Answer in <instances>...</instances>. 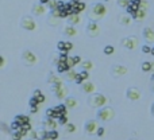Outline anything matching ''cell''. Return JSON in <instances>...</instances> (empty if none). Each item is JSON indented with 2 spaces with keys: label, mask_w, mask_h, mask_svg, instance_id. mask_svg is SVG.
<instances>
[{
  "label": "cell",
  "mask_w": 154,
  "mask_h": 140,
  "mask_svg": "<svg viewBox=\"0 0 154 140\" xmlns=\"http://www.w3.org/2000/svg\"><path fill=\"white\" fill-rule=\"evenodd\" d=\"M106 12H107V8H106V5L103 4V3H95L89 8L88 18H89V20H92V22H99L106 16Z\"/></svg>",
  "instance_id": "obj_1"
},
{
  "label": "cell",
  "mask_w": 154,
  "mask_h": 140,
  "mask_svg": "<svg viewBox=\"0 0 154 140\" xmlns=\"http://www.w3.org/2000/svg\"><path fill=\"white\" fill-rule=\"evenodd\" d=\"M108 101H110V100H108L103 93H93V94H91L89 99H88V105H89L91 108L100 109V108H103V106H107Z\"/></svg>",
  "instance_id": "obj_2"
},
{
  "label": "cell",
  "mask_w": 154,
  "mask_h": 140,
  "mask_svg": "<svg viewBox=\"0 0 154 140\" xmlns=\"http://www.w3.org/2000/svg\"><path fill=\"white\" fill-rule=\"evenodd\" d=\"M114 117H115V110L111 106H103V108L98 109V112H96V119L99 121L108 123V121L114 120Z\"/></svg>",
  "instance_id": "obj_3"
},
{
  "label": "cell",
  "mask_w": 154,
  "mask_h": 140,
  "mask_svg": "<svg viewBox=\"0 0 154 140\" xmlns=\"http://www.w3.org/2000/svg\"><path fill=\"white\" fill-rule=\"evenodd\" d=\"M21 61L25 66H29L30 68V66H35L37 63H38V58H37V55L31 50H27L26 49L21 54Z\"/></svg>",
  "instance_id": "obj_4"
},
{
  "label": "cell",
  "mask_w": 154,
  "mask_h": 140,
  "mask_svg": "<svg viewBox=\"0 0 154 140\" xmlns=\"http://www.w3.org/2000/svg\"><path fill=\"white\" fill-rule=\"evenodd\" d=\"M51 92L54 93L57 100H66L68 94H69V89L64 83H60V85H53L51 86Z\"/></svg>",
  "instance_id": "obj_5"
},
{
  "label": "cell",
  "mask_w": 154,
  "mask_h": 140,
  "mask_svg": "<svg viewBox=\"0 0 154 140\" xmlns=\"http://www.w3.org/2000/svg\"><path fill=\"white\" fill-rule=\"evenodd\" d=\"M120 45H122L124 49H127V50H135L139 45V39H138V36H135V35L126 36V38H123V39L120 41Z\"/></svg>",
  "instance_id": "obj_6"
},
{
  "label": "cell",
  "mask_w": 154,
  "mask_h": 140,
  "mask_svg": "<svg viewBox=\"0 0 154 140\" xmlns=\"http://www.w3.org/2000/svg\"><path fill=\"white\" fill-rule=\"evenodd\" d=\"M21 27L26 31H35L37 23L34 20V18L30 15H26L21 19Z\"/></svg>",
  "instance_id": "obj_7"
},
{
  "label": "cell",
  "mask_w": 154,
  "mask_h": 140,
  "mask_svg": "<svg viewBox=\"0 0 154 140\" xmlns=\"http://www.w3.org/2000/svg\"><path fill=\"white\" fill-rule=\"evenodd\" d=\"M99 128H100L99 120H88L84 124V132L87 135H98Z\"/></svg>",
  "instance_id": "obj_8"
},
{
  "label": "cell",
  "mask_w": 154,
  "mask_h": 140,
  "mask_svg": "<svg viewBox=\"0 0 154 140\" xmlns=\"http://www.w3.org/2000/svg\"><path fill=\"white\" fill-rule=\"evenodd\" d=\"M85 32H87L88 36H91V38H98L100 35V32H102V28L98 24V22H89L85 27Z\"/></svg>",
  "instance_id": "obj_9"
},
{
  "label": "cell",
  "mask_w": 154,
  "mask_h": 140,
  "mask_svg": "<svg viewBox=\"0 0 154 140\" xmlns=\"http://www.w3.org/2000/svg\"><path fill=\"white\" fill-rule=\"evenodd\" d=\"M49 10V7L46 4H42V3H35L31 7V14L34 16H43Z\"/></svg>",
  "instance_id": "obj_10"
},
{
  "label": "cell",
  "mask_w": 154,
  "mask_h": 140,
  "mask_svg": "<svg viewBox=\"0 0 154 140\" xmlns=\"http://www.w3.org/2000/svg\"><path fill=\"white\" fill-rule=\"evenodd\" d=\"M62 18L60 15V11L56 10V11H50V14L47 16V23H49V26L51 27H57L60 23H61Z\"/></svg>",
  "instance_id": "obj_11"
},
{
  "label": "cell",
  "mask_w": 154,
  "mask_h": 140,
  "mask_svg": "<svg viewBox=\"0 0 154 140\" xmlns=\"http://www.w3.org/2000/svg\"><path fill=\"white\" fill-rule=\"evenodd\" d=\"M127 68L124 66V65H114L112 68H111V76L114 78H120L126 76L127 74Z\"/></svg>",
  "instance_id": "obj_12"
},
{
  "label": "cell",
  "mask_w": 154,
  "mask_h": 140,
  "mask_svg": "<svg viewBox=\"0 0 154 140\" xmlns=\"http://www.w3.org/2000/svg\"><path fill=\"white\" fill-rule=\"evenodd\" d=\"M126 97L130 101H138L142 97V93H141V90L138 88L131 86V88H127V90H126Z\"/></svg>",
  "instance_id": "obj_13"
},
{
  "label": "cell",
  "mask_w": 154,
  "mask_h": 140,
  "mask_svg": "<svg viewBox=\"0 0 154 140\" xmlns=\"http://www.w3.org/2000/svg\"><path fill=\"white\" fill-rule=\"evenodd\" d=\"M69 3H70V7H72L73 14H81L82 11L87 8L85 3L81 1V0H70Z\"/></svg>",
  "instance_id": "obj_14"
},
{
  "label": "cell",
  "mask_w": 154,
  "mask_h": 140,
  "mask_svg": "<svg viewBox=\"0 0 154 140\" xmlns=\"http://www.w3.org/2000/svg\"><path fill=\"white\" fill-rule=\"evenodd\" d=\"M142 36H143L145 42L150 45V43H154V30L151 27H145L143 31H142Z\"/></svg>",
  "instance_id": "obj_15"
},
{
  "label": "cell",
  "mask_w": 154,
  "mask_h": 140,
  "mask_svg": "<svg viewBox=\"0 0 154 140\" xmlns=\"http://www.w3.org/2000/svg\"><path fill=\"white\" fill-rule=\"evenodd\" d=\"M58 124L60 123L56 119H49V117H46V119L43 120V128L46 131H56Z\"/></svg>",
  "instance_id": "obj_16"
},
{
  "label": "cell",
  "mask_w": 154,
  "mask_h": 140,
  "mask_svg": "<svg viewBox=\"0 0 154 140\" xmlns=\"http://www.w3.org/2000/svg\"><path fill=\"white\" fill-rule=\"evenodd\" d=\"M81 92L85 94H93L95 93V90H96V86H95V83L91 82V81H85V82H82L81 85Z\"/></svg>",
  "instance_id": "obj_17"
},
{
  "label": "cell",
  "mask_w": 154,
  "mask_h": 140,
  "mask_svg": "<svg viewBox=\"0 0 154 140\" xmlns=\"http://www.w3.org/2000/svg\"><path fill=\"white\" fill-rule=\"evenodd\" d=\"M62 34L66 36V38H74V36H77L78 31H77L76 26H72V24H66V26L64 27V30H62Z\"/></svg>",
  "instance_id": "obj_18"
},
{
  "label": "cell",
  "mask_w": 154,
  "mask_h": 140,
  "mask_svg": "<svg viewBox=\"0 0 154 140\" xmlns=\"http://www.w3.org/2000/svg\"><path fill=\"white\" fill-rule=\"evenodd\" d=\"M64 80L65 81H68V82H76V80H77V77H78V72H76L74 69H69L68 72H65L64 74Z\"/></svg>",
  "instance_id": "obj_19"
},
{
  "label": "cell",
  "mask_w": 154,
  "mask_h": 140,
  "mask_svg": "<svg viewBox=\"0 0 154 140\" xmlns=\"http://www.w3.org/2000/svg\"><path fill=\"white\" fill-rule=\"evenodd\" d=\"M133 20H134V18L130 15V14H122V15L119 16V23H120L122 26H124V27L131 26Z\"/></svg>",
  "instance_id": "obj_20"
},
{
  "label": "cell",
  "mask_w": 154,
  "mask_h": 140,
  "mask_svg": "<svg viewBox=\"0 0 154 140\" xmlns=\"http://www.w3.org/2000/svg\"><path fill=\"white\" fill-rule=\"evenodd\" d=\"M47 82L50 83L51 86L53 85H60V83H64V78L58 77L54 73H49V77H47Z\"/></svg>",
  "instance_id": "obj_21"
},
{
  "label": "cell",
  "mask_w": 154,
  "mask_h": 140,
  "mask_svg": "<svg viewBox=\"0 0 154 140\" xmlns=\"http://www.w3.org/2000/svg\"><path fill=\"white\" fill-rule=\"evenodd\" d=\"M66 20H68V24L77 26V24L81 23V15H80V14H73V15H70L69 18H68Z\"/></svg>",
  "instance_id": "obj_22"
},
{
  "label": "cell",
  "mask_w": 154,
  "mask_h": 140,
  "mask_svg": "<svg viewBox=\"0 0 154 140\" xmlns=\"http://www.w3.org/2000/svg\"><path fill=\"white\" fill-rule=\"evenodd\" d=\"M88 78H89V72H87V70H81V72H78V77H77V80H76V83L81 85L82 82L88 81Z\"/></svg>",
  "instance_id": "obj_23"
},
{
  "label": "cell",
  "mask_w": 154,
  "mask_h": 140,
  "mask_svg": "<svg viewBox=\"0 0 154 140\" xmlns=\"http://www.w3.org/2000/svg\"><path fill=\"white\" fill-rule=\"evenodd\" d=\"M146 15H147V10L139 8V10L133 15V18H134V20H143L145 18H146Z\"/></svg>",
  "instance_id": "obj_24"
},
{
  "label": "cell",
  "mask_w": 154,
  "mask_h": 140,
  "mask_svg": "<svg viewBox=\"0 0 154 140\" xmlns=\"http://www.w3.org/2000/svg\"><path fill=\"white\" fill-rule=\"evenodd\" d=\"M65 105L68 106V109H76L78 106V101L74 97H68L65 100Z\"/></svg>",
  "instance_id": "obj_25"
},
{
  "label": "cell",
  "mask_w": 154,
  "mask_h": 140,
  "mask_svg": "<svg viewBox=\"0 0 154 140\" xmlns=\"http://www.w3.org/2000/svg\"><path fill=\"white\" fill-rule=\"evenodd\" d=\"M14 121L19 123L21 125H25V124H27V123H30V117H29V116H26V114H16L15 119H14Z\"/></svg>",
  "instance_id": "obj_26"
},
{
  "label": "cell",
  "mask_w": 154,
  "mask_h": 140,
  "mask_svg": "<svg viewBox=\"0 0 154 140\" xmlns=\"http://www.w3.org/2000/svg\"><path fill=\"white\" fill-rule=\"evenodd\" d=\"M46 117H49V119H56V120H58L60 117H61V114L58 113V112H56V109L54 108H49V109H46Z\"/></svg>",
  "instance_id": "obj_27"
},
{
  "label": "cell",
  "mask_w": 154,
  "mask_h": 140,
  "mask_svg": "<svg viewBox=\"0 0 154 140\" xmlns=\"http://www.w3.org/2000/svg\"><path fill=\"white\" fill-rule=\"evenodd\" d=\"M33 97H34V99H35L39 103V104L45 103V100H46V99H45V96L42 94V92L39 90V89H35V90L33 92Z\"/></svg>",
  "instance_id": "obj_28"
},
{
  "label": "cell",
  "mask_w": 154,
  "mask_h": 140,
  "mask_svg": "<svg viewBox=\"0 0 154 140\" xmlns=\"http://www.w3.org/2000/svg\"><path fill=\"white\" fill-rule=\"evenodd\" d=\"M54 109H56V112H58L61 116H68V106L65 104L57 105V106H54Z\"/></svg>",
  "instance_id": "obj_29"
},
{
  "label": "cell",
  "mask_w": 154,
  "mask_h": 140,
  "mask_svg": "<svg viewBox=\"0 0 154 140\" xmlns=\"http://www.w3.org/2000/svg\"><path fill=\"white\" fill-rule=\"evenodd\" d=\"M141 69H142V72H151L154 69V63L153 62H149V61H145V62H142V65H141Z\"/></svg>",
  "instance_id": "obj_30"
},
{
  "label": "cell",
  "mask_w": 154,
  "mask_h": 140,
  "mask_svg": "<svg viewBox=\"0 0 154 140\" xmlns=\"http://www.w3.org/2000/svg\"><path fill=\"white\" fill-rule=\"evenodd\" d=\"M69 70V66H68L66 62H60L58 63V66H57V72L60 73V74H64L65 72Z\"/></svg>",
  "instance_id": "obj_31"
},
{
  "label": "cell",
  "mask_w": 154,
  "mask_h": 140,
  "mask_svg": "<svg viewBox=\"0 0 154 140\" xmlns=\"http://www.w3.org/2000/svg\"><path fill=\"white\" fill-rule=\"evenodd\" d=\"M92 68H93L92 61L87 59V61H82V62H81V69H82V70H87V72H89V70H92Z\"/></svg>",
  "instance_id": "obj_32"
},
{
  "label": "cell",
  "mask_w": 154,
  "mask_h": 140,
  "mask_svg": "<svg viewBox=\"0 0 154 140\" xmlns=\"http://www.w3.org/2000/svg\"><path fill=\"white\" fill-rule=\"evenodd\" d=\"M47 7H49V10L50 11L58 10V8H60V0H50L49 4H47Z\"/></svg>",
  "instance_id": "obj_33"
},
{
  "label": "cell",
  "mask_w": 154,
  "mask_h": 140,
  "mask_svg": "<svg viewBox=\"0 0 154 140\" xmlns=\"http://www.w3.org/2000/svg\"><path fill=\"white\" fill-rule=\"evenodd\" d=\"M114 51H115V49H114V46H111V45H107V46L103 49V53H104L106 55H112Z\"/></svg>",
  "instance_id": "obj_34"
},
{
  "label": "cell",
  "mask_w": 154,
  "mask_h": 140,
  "mask_svg": "<svg viewBox=\"0 0 154 140\" xmlns=\"http://www.w3.org/2000/svg\"><path fill=\"white\" fill-rule=\"evenodd\" d=\"M46 137H49V139H51V140H57L58 139V132H57V129L56 131H47Z\"/></svg>",
  "instance_id": "obj_35"
},
{
  "label": "cell",
  "mask_w": 154,
  "mask_h": 140,
  "mask_svg": "<svg viewBox=\"0 0 154 140\" xmlns=\"http://www.w3.org/2000/svg\"><path fill=\"white\" fill-rule=\"evenodd\" d=\"M65 131H66L68 133H73V132H76V125L72 124V123H68L65 125Z\"/></svg>",
  "instance_id": "obj_36"
},
{
  "label": "cell",
  "mask_w": 154,
  "mask_h": 140,
  "mask_svg": "<svg viewBox=\"0 0 154 140\" xmlns=\"http://www.w3.org/2000/svg\"><path fill=\"white\" fill-rule=\"evenodd\" d=\"M27 136H29V139H30V140L39 139V137H38V131H34V129L29 131V132H27Z\"/></svg>",
  "instance_id": "obj_37"
},
{
  "label": "cell",
  "mask_w": 154,
  "mask_h": 140,
  "mask_svg": "<svg viewBox=\"0 0 154 140\" xmlns=\"http://www.w3.org/2000/svg\"><path fill=\"white\" fill-rule=\"evenodd\" d=\"M22 137H23V135L19 131H12V133H11V139L12 140H21Z\"/></svg>",
  "instance_id": "obj_38"
},
{
  "label": "cell",
  "mask_w": 154,
  "mask_h": 140,
  "mask_svg": "<svg viewBox=\"0 0 154 140\" xmlns=\"http://www.w3.org/2000/svg\"><path fill=\"white\" fill-rule=\"evenodd\" d=\"M130 1L131 0H118V5L120 8H124V10H127L128 4H130Z\"/></svg>",
  "instance_id": "obj_39"
},
{
  "label": "cell",
  "mask_w": 154,
  "mask_h": 140,
  "mask_svg": "<svg viewBox=\"0 0 154 140\" xmlns=\"http://www.w3.org/2000/svg\"><path fill=\"white\" fill-rule=\"evenodd\" d=\"M66 63H68V66H69V69H74V66H77L76 62H74V58H73V57H69V58H68Z\"/></svg>",
  "instance_id": "obj_40"
},
{
  "label": "cell",
  "mask_w": 154,
  "mask_h": 140,
  "mask_svg": "<svg viewBox=\"0 0 154 140\" xmlns=\"http://www.w3.org/2000/svg\"><path fill=\"white\" fill-rule=\"evenodd\" d=\"M22 128V125L19 123H16V121H12L11 123V131H19Z\"/></svg>",
  "instance_id": "obj_41"
},
{
  "label": "cell",
  "mask_w": 154,
  "mask_h": 140,
  "mask_svg": "<svg viewBox=\"0 0 154 140\" xmlns=\"http://www.w3.org/2000/svg\"><path fill=\"white\" fill-rule=\"evenodd\" d=\"M151 47L150 45H143L142 46V53H145V54H151Z\"/></svg>",
  "instance_id": "obj_42"
},
{
  "label": "cell",
  "mask_w": 154,
  "mask_h": 140,
  "mask_svg": "<svg viewBox=\"0 0 154 140\" xmlns=\"http://www.w3.org/2000/svg\"><path fill=\"white\" fill-rule=\"evenodd\" d=\"M57 49L60 51H65V41H60L57 43Z\"/></svg>",
  "instance_id": "obj_43"
},
{
  "label": "cell",
  "mask_w": 154,
  "mask_h": 140,
  "mask_svg": "<svg viewBox=\"0 0 154 140\" xmlns=\"http://www.w3.org/2000/svg\"><path fill=\"white\" fill-rule=\"evenodd\" d=\"M73 49V43L72 42H69V41H65V51L69 53L70 50Z\"/></svg>",
  "instance_id": "obj_44"
},
{
  "label": "cell",
  "mask_w": 154,
  "mask_h": 140,
  "mask_svg": "<svg viewBox=\"0 0 154 140\" xmlns=\"http://www.w3.org/2000/svg\"><path fill=\"white\" fill-rule=\"evenodd\" d=\"M58 123L61 125H66L68 124V116H61V117L58 119Z\"/></svg>",
  "instance_id": "obj_45"
},
{
  "label": "cell",
  "mask_w": 154,
  "mask_h": 140,
  "mask_svg": "<svg viewBox=\"0 0 154 140\" xmlns=\"http://www.w3.org/2000/svg\"><path fill=\"white\" fill-rule=\"evenodd\" d=\"M29 104H30V108H31V106H38V105H39V103H38V101H37L34 97H31L30 101H29Z\"/></svg>",
  "instance_id": "obj_46"
},
{
  "label": "cell",
  "mask_w": 154,
  "mask_h": 140,
  "mask_svg": "<svg viewBox=\"0 0 154 140\" xmlns=\"http://www.w3.org/2000/svg\"><path fill=\"white\" fill-rule=\"evenodd\" d=\"M141 8H143V10H147V8H149L147 0H141Z\"/></svg>",
  "instance_id": "obj_47"
},
{
  "label": "cell",
  "mask_w": 154,
  "mask_h": 140,
  "mask_svg": "<svg viewBox=\"0 0 154 140\" xmlns=\"http://www.w3.org/2000/svg\"><path fill=\"white\" fill-rule=\"evenodd\" d=\"M73 58H74V62H76V65H81L82 61H81V57H80V55H74Z\"/></svg>",
  "instance_id": "obj_48"
},
{
  "label": "cell",
  "mask_w": 154,
  "mask_h": 140,
  "mask_svg": "<svg viewBox=\"0 0 154 140\" xmlns=\"http://www.w3.org/2000/svg\"><path fill=\"white\" fill-rule=\"evenodd\" d=\"M103 135H104V128H103V127H100V128H99V131H98V136H99V137H102Z\"/></svg>",
  "instance_id": "obj_49"
},
{
  "label": "cell",
  "mask_w": 154,
  "mask_h": 140,
  "mask_svg": "<svg viewBox=\"0 0 154 140\" xmlns=\"http://www.w3.org/2000/svg\"><path fill=\"white\" fill-rule=\"evenodd\" d=\"M30 112H31V113H37V112H38V106H31Z\"/></svg>",
  "instance_id": "obj_50"
},
{
  "label": "cell",
  "mask_w": 154,
  "mask_h": 140,
  "mask_svg": "<svg viewBox=\"0 0 154 140\" xmlns=\"http://www.w3.org/2000/svg\"><path fill=\"white\" fill-rule=\"evenodd\" d=\"M0 59H1V63H0V66H1V68H4V65H5V59H4V57H1Z\"/></svg>",
  "instance_id": "obj_51"
},
{
  "label": "cell",
  "mask_w": 154,
  "mask_h": 140,
  "mask_svg": "<svg viewBox=\"0 0 154 140\" xmlns=\"http://www.w3.org/2000/svg\"><path fill=\"white\" fill-rule=\"evenodd\" d=\"M49 1H50V0H39V3H42V4H49Z\"/></svg>",
  "instance_id": "obj_52"
},
{
  "label": "cell",
  "mask_w": 154,
  "mask_h": 140,
  "mask_svg": "<svg viewBox=\"0 0 154 140\" xmlns=\"http://www.w3.org/2000/svg\"><path fill=\"white\" fill-rule=\"evenodd\" d=\"M150 112H151V116L154 117V103H153V105H151V109H150Z\"/></svg>",
  "instance_id": "obj_53"
},
{
  "label": "cell",
  "mask_w": 154,
  "mask_h": 140,
  "mask_svg": "<svg viewBox=\"0 0 154 140\" xmlns=\"http://www.w3.org/2000/svg\"><path fill=\"white\" fill-rule=\"evenodd\" d=\"M151 55H154V46L151 47Z\"/></svg>",
  "instance_id": "obj_54"
},
{
  "label": "cell",
  "mask_w": 154,
  "mask_h": 140,
  "mask_svg": "<svg viewBox=\"0 0 154 140\" xmlns=\"http://www.w3.org/2000/svg\"><path fill=\"white\" fill-rule=\"evenodd\" d=\"M42 140H51V139H49V137H43Z\"/></svg>",
  "instance_id": "obj_55"
},
{
  "label": "cell",
  "mask_w": 154,
  "mask_h": 140,
  "mask_svg": "<svg viewBox=\"0 0 154 140\" xmlns=\"http://www.w3.org/2000/svg\"><path fill=\"white\" fill-rule=\"evenodd\" d=\"M151 90H153V93H154V85H153V86H151Z\"/></svg>",
  "instance_id": "obj_56"
},
{
  "label": "cell",
  "mask_w": 154,
  "mask_h": 140,
  "mask_svg": "<svg viewBox=\"0 0 154 140\" xmlns=\"http://www.w3.org/2000/svg\"><path fill=\"white\" fill-rule=\"evenodd\" d=\"M130 140H137V139H130Z\"/></svg>",
  "instance_id": "obj_57"
},
{
  "label": "cell",
  "mask_w": 154,
  "mask_h": 140,
  "mask_svg": "<svg viewBox=\"0 0 154 140\" xmlns=\"http://www.w3.org/2000/svg\"><path fill=\"white\" fill-rule=\"evenodd\" d=\"M35 140H42V139H35Z\"/></svg>",
  "instance_id": "obj_58"
},
{
  "label": "cell",
  "mask_w": 154,
  "mask_h": 140,
  "mask_svg": "<svg viewBox=\"0 0 154 140\" xmlns=\"http://www.w3.org/2000/svg\"><path fill=\"white\" fill-rule=\"evenodd\" d=\"M106 1H108V0H106Z\"/></svg>",
  "instance_id": "obj_59"
},
{
  "label": "cell",
  "mask_w": 154,
  "mask_h": 140,
  "mask_svg": "<svg viewBox=\"0 0 154 140\" xmlns=\"http://www.w3.org/2000/svg\"><path fill=\"white\" fill-rule=\"evenodd\" d=\"M138 1H141V0H138Z\"/></svg>",
  "instance_id": "obj_60"
}]
</instances>
